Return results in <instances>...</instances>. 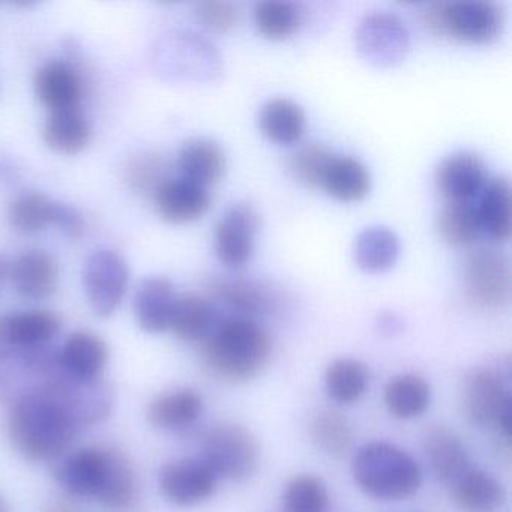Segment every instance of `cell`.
Returning a JSON list of instances; mask_svg holds the SVG:
<instances>
[{
	"label": "cell",
	"mask_w": 512,
	"mask_h": 512,
	"mask_svg": "<svg viewBox=\"0 0 512 512\" xmlns=\"http://www.w3.org/2000/svg\"><path fill=\"white\" fill-rule=\"evenodd\" d=\"M464 412L478 427H496L503 439H511V392L500 371L476 368L464 379Z\"/></svg>",
	"instance_id": "obj_5"
},
{
	"label": "cell",
	"mask_w": 512,
	"mask_h": 512,
	"mask_svg": "<svg viewBox=\"0 0 512 512\" xmlns=\"http://www.w3.org/2000/svg\"><path fill=\"white\" fill-rule=\"evenodd\" d=\"M211 298L227 305L236 316L254 319L257 314H265L274 308V292L269 287L253 280L233 277H211L206 284Z\"/></svg>",
	"instance_id": "obj_19"
},
{
	"label": "cell",
	"mask_w": 512,
	"mask_h": 512,
	"mask_svg": "<svg viewBox=\"0 0 512 512\" xmlns=\"http://www.w3.org/2000/svg\"><path fill=\"white\" fill-rule=\"evenodd\" d=\"M436 230L452 247H472L482 235L476 202H446L437 214Z\"/></svg>",
	"instance_id": "obj_34"
},
{
	"label": "cell",
	"mask_w": 512,
	"mask_h": 512,
	"mask_svg": "<svg viewBox=\"0 0 512 512\" xmlns=\"http://www.w3.org/2000/svg\"><path fill=\"white\" fill-rule=\"evenodd\" d=\"M176 166L181 170L182 178L209 188L226 175L227 154L215 140L193 137L179 149Z\"/></svg>",
	"instance_id": "obj_21"
},
{
	"label": "cell",
	"mask_w": 512,
	"mask_h": 512,
	"mask_svg": "<svg viewBox=\"0 0 512 512\" xmlns=\"http://www.w3.org/2000/svg\"><path fill=\"white\" fill-rule=\"evenodd\" d=\"M356 50L367 64L392 68L406 59L410 34L400 17L379 11L365 16L355 32Z\"/></svg>",
	"instance_id": "obj_9"
},
{
	"label": "cell",
	"mask_w": 512,
	"mask_h": 512,
	"mask_svg": "<svg viewBox=\"0 0 512 512\" xmlns=\"http://www.w3.org/2000/svg\"><path fill=\"white\" fill-rule=\"evenodd\" d=\"M11 260L0 256V284L10 277Z\"/></svg>",
	"instance_id": "obj_44"
},
{
	"label": "cell",
	"mask_w": 512,
	"mask_h": 512,
	"mask_svg": "<svg viewBox=\"0 0 512 512\" xmlns=\"http://www.w3.org/2000/svg\"><path fill=\"white\" fill-rule=\"evenodd\" d=\"M53 226L59 227V230H62L71 239L82 238L86 230L85 218H83L82 212L74 206L67 205V203H58Z\"/></svg>",
	"instance_id": "obj_42"
},
{
	"label": "cell",
	"mask_w": 512,
	"mask_h": 512,
	"mask_svg": "<svg viewBox=\"0 0 512 512\" xmlns=\"http://www.w3.org/2000/svg\"><path fill=\"white\" fill-rule=\"evenodd\" d=\"M61 317L49 310H29L0 320V340L16 349L49 344L61 331Z\"/></svg>",
	"instance_id": "obj_22"
},
{
	"label": "cell",
	"mask_w": 512,
	"mask_h": 512,
	"mask_svg": "<svg viewBox=\"0 0 512 512\" xmlns=\"http://www.w3.org/2000/svg\"><path fill=\"white\" fill-rule=\"evenodd\" d=\"M383 401L394 418H418L430 406V383L418 374H398L386 383Z\"/></svg>",
	"instance_id": "obj_32"
},
{
	"label": "cell",
	"mask_w": 512,
	"mask_h": 512,
	"mask_svg": "<svg viewBox=\"0 0 512 512\" xmlns=\"http://www.w3.org/2000/svg\"><path fill=\"white\" fill-rule=\"evenodd\" d=\"M482 233L494 242H506L511 236V185L503 176L491 178L476 199Z\"/></svg>",
	"instance_id": "obj_29"
},
{
	"label": "cell",
	"mask_w": 512,
	"mask_h": 512,
	"mask_svg": "<svg viewBox=\"0 0 512 512\" xmlns=\"http://www.w3.org/2000/svg\"><path fill=\"white\" fill-rule=\"evenodd\" d=\"M214 302L197 293L179 295L173 311L170 331L187 343H203L218 325Z\"/></svg>",
	"instance_id": "obj_26"
},
{
	"label": "cell",
	"mask_w": 512,
	"mask_h": 512,
	"mask_svg": "<svg viewBox=\"0 0 512 512\" xmlns=\"http://www.w3.org/2000/svg\"><path fill=\"white\" fill-rule=\"evenodd\" d=\"M152 200L158 214L167 223L187 224L199 220L208 212L212 197L209 188L182 176H173Z\"/></svg>",
	"instance_id": "obj_16"
},
{
	"label": "cell",
	"mask_w": 512,
	"mask_h": 512,
	"mask_svg": "<svg viewBox=\"0 0 512 512\" xmlns=\"http://www.w3.org/2000/svg\"><path fill=\"white\" fill-rule=\"evenodd\" d=\"M178 293L166 277H148L140 281L134 295V313L143 331L163 334L170 331Z\"/></svg>",
	"instance_id": "obj_18"
},
{
	"label": "cell",
	"mask_w": 512,
	"mask_h": 512,
	"mask_svg": "<svg viewBox=\"0 0 512 512\" xmlns=\"http://www.w3.org/2000/svg\"><path fill=\"white\" fill-rule=\"evenodd\" d=\"M257 124L266 139L278 145H293L304 136L307 116L304 109L290 98H272L263 104Z\"/></svg>",
	"instance_id": "obj_30"
},
{
	"label": "cell",
	"mask_w": 512,
	"mask_h": 512,
	"mask_svg": "<svg viewBox=\"0 0 512 512\" xmlns=\"http://www.w3.org/2000/svg\"><path fill=\"white\" fill-rule=\"evenodd\" d=\"M0 512H11L10 503L2 494H0Z\"/></svg>",
	"instance_id": "obj_45"
},
{
	"label": "cell",
	"mask_w": 512,
	"mask_h": 512,
	"mask_svg": "<svg viewBox=\"0 0 512 512\" xmlns=\"http://www.w3.org/2000/svg\"><path fill=\"white\" fill-rule=\"evenodd\" d=\"M202 395L191 388L173 389L152 400L148 407V419L161 430H182L199 421L203 413Z\"/></svg>",
	"instance_id": "obj_25"
},
{
	"label": "cell",
	"mask_w": 512,
	"mask_h": 512,
	"mask_svg": "<svg viewBox=\"0 0 512 512\" xmlns=\"http://www.w3.org/2000/svg\"><path fill=\"white\" fill-rule=\"evenodd\" d=\"M310 434L317 448L335 458L346 455L355 440L349 419L334 410L320 412L311 422Z\"/></svg>",
	"instance_id": "obj_38"
},
{
	"label": "cell",
	"mask_w": 512,
	"mask_h": 512,
	"mask_svg": "<svg viewBox=\"0 0 512 512\" xmlns=\"http://www.w3.org/2000/svg\"><path fill=\"white\" fill-rule=\"evenodd\" d=\"M218 476L202 458H179L160 470V488L167 500L181 508H193L214 496Z\"/></svg>",
	"instance_id": "obj_13"
},
{
	"label": "cell",
	"mask_w": 512,
	"mask_h": 512,
	"mask_svg": "<svg viewBox=\"0 0 512 512\" xmlns=\"http://www.w3.org/2000/svg\"><path fill=\"white\" fill-rule=\"evenodd\" d=\"M451 488L455 502L467 512H496L508 499L505 485L496 476L473 466Z\"/></svg>",
	"instance_id": "obj_24"
},
{
	"label": "cell",
	"mask_w": 512,
	"mask_h": 512,
	"mask_svg": "<svg viewBox=\"0 0 512 512\" xmlns=\"http://www.w3.org/2000/svg\"><path fill=\"white\" fill-rule=\"evenodd\" d=\"M329 493L325 482L314 475H299L287 484L283 494L286 512H323Z\"/></svg>",
	"instance_id": "obj_40"
},
{
	"label": "cell",
	"mask_w": 512,
	"mask_h": 512,
	"mask_svg": "<svg viewBox=\"0 0 512 512\" xmlns=\"http://www.w3.org/2000/svg\"><path fill=\"white\" fill-rule=\"evenodd\" d=\"M197 20L209 31H232L239 22V8L227 0H206L196 5Z\"/></svg>",
	"instance_id": "obj_41"
},
{
	"label": "cell",
	"mask_w": 512,
	"mask_h": 512,
	"mask_svg": "<svg viewBox=\"0 0 512 512\" xmlns=\"http://www.w3.org/2000/svg\"><path fill=\"white\" fill-rule=\"evenodd\" d=\"M400 239L394 230L371 226L362 230L353 245V259L359 269L368 274L388 271L400 256Z\"/></svg>",
	"instance_id": "obj_31"
},
{
	"label": "cell",
	"mask_w": 512,
	"mask_h": 512,
	"mask_svg": "<svg viewBox=\"0 0 512 512\" xmlns=\"http://www.w3.org/2000/svg\"><path fill=\"white\" fill-rule=\"evenodd\" d=\"M58 260L52 253L40 248H31L11 260L10 280L22 298L41 301L50 298L58 289Z\"/></svg>",
	"instance_id": "obj_15"
},
{
	"label": "cell",
	"mask_w": 512,
	"mask_h": 512,
	"mask_svg": "<svg viewBox=\"0 0 512 512\" xmlns=\"http://www.w3.org/2000/svg\"><path fill=\"white\" fill-rule=\"evenodd\" d=\"M334 152L319 143H311L293 151L286 158V172L290 179L305 188H320Z\"/></svg>",
	"instance_id": "obj_39"
},
{
	"label": "cell",
	"mask_w": 512,
	"mask_h": 512,
	"mask_svg": "<svg viewBox=\"0 0 512 512\" xmlns=\"http://www.w3.org/2000/svg\"><path fill=\"white\" fill-rule=\"evenodd\" d=\"M488 181L487 164L473 152L448 155L434 173L437 190L446 202H476Z\"/></svg>",
	"instance_id": "obj_14"
},
{
	"label": "cell",
	"mask_w": 512,
	"mask_h": 512,
	"mask_svg": "<svg viewBox=\"0 0 512 512\" xmlns=\"http://www.w3.org/2000/svg\"><path fill=\"white\" fill-rule=\"evenodd\" d=\"M130 283L127 260L110 248H98L86 257L83 286L97 316L110 317L124 301Z\"/></svg>",
	"instance_id": "obj_7"
},
{
	"label": "cell",
	"mask_w": 512,
	"mask_h": 512,
	"mask_svg": "<svg viewBox=\"0 0 512 512\" xmlns=\"http://www.w3.org/2000/svg\"><path fill=\"white\" fill-rule=\"evenodd\" d=\"M424 449L431 472L443 484H454L472 467L466 446L448 428H431L425 436Z\"/></svg>",
	"instance_id": "obj_23"
},
{
	"label": "cell",
	"mask_w": 512,
	"mask_h": 512,
	"mask_svg": "<svg viewBox=\"0 0 512 512\" xmlns=\"http://www.w3.org/2000/svg\"><path fill=\"white\" fill-rule=\"evenodd\" d=\"M271 355V335L256 319L248 317L220 320L203 341V361L215 376L230 383L256 377Z\"/></svg>",
	"instance_id": "obj_2"
},
{
	"label": "cell",
	"mask_w": 512,
	"mask_h": 512,
	"mask_svg": "<svg viewBox=\"0 0 512 512\" xmlns=\"http://www.w3.org/2000/svg\"><path fill=\"white\" fill-rule=\"evenodd\" d=\"M34 91L38 101L53 110L80 107L83 82L79 71L65 61L52 59L38 68L34 77Z\"/></svg>",
	"instance_id": "obj_17"
},
{
	"label": "cell",
	"mask_w": 512,
	"mask_h": 512,
	"mask_svg": "<svg viewBox=\"0 0 512 512\" xmlns=\"http://www.w3.org/2000/svg\"><path fill=\"white\" fill-rule=\"evenodd\" d=\"M116 454L115 449L100 446L77 449L56 467V479L71 496L98 502L109 484Z\"/></svg>",
	"instance_id": "obj_11"
},
{
	"label": "cell",
	"mask_w": 512,
	"mask_h": 512,
	"mask_svg": "<svg viewBox=\"0 0 512 512\" xmlns=\"http://www.w3.org/2000/svg\"><path fill=\"white\" fill-rule=\"evenodd\" d=\"M173 178V163L160 151H143L131 157L125 167V181L136 194L154 199L161 187Z\"/></svg>",
	"instance_id": "obj_35"
},
{
	"label": "cell",
	"mask_w": 512,
	"mask_h": 512,
	"mask_svg": "<svg viewBox=\"0 0 512 512\" xmlns=\"http://www.w3.org/2000/svg\"><path fill=\"white\" fill-rule=\"evenodd\" d=\"M62 368L79 382L98 380L109 361V347L100 335L73 332L58 352Z\"/></svg>",
	"instance_id": "obj_20"
},
{
	"label": "cell",
	"mask_w": 512,
	"mask_h": 512,
	"mask_svg": "<svg viewBox=\"0 0 512 512\" xmlns=\"http://www.w3.org/2000/svg\"><path fill=\"white\" fill-rule=\"evenodd\" d=\"M320 188L338 202H361L370 194V172L356 158L334 154L323 175Z\"/></svg>",
	"instance_id": "obj_28"
},
{
	"label": "cell",
	"mask_w": 512,
	"mask_h": 512,
	"mask_svg": "<svg viewBox=\"0 0 512 512\" xmlns=\"http://www.w3.org/2000/svg\"><path fill=\"white\" fill-rule=\"evenodd\" d=\"M370 380L367 365L350 356L334 359L326 368V392L331 400L340 404H353L361 400L370 388Z\"/></svg>",
	"instance_id": "obj_33"
},
{
	"label": "cell",
	"mask_w": 512,
	"mask_h": 512,
	"mask_svg": "<svg viewBox=\"0 0 512 512\" xmlns=\"http://www.w3.org/2000/svg\"><path fill=\"white\" fill-rule=\"evenodd\" d=\"M379 328L383 334L394 335L401 329V320L395 314L385 313L379 317Z\"/></svg>",
	"instance_id": "obj_43"
},
{
	"label": "cell",
	"mask_w": 512,
	"mask_h": 512,
	"mask_svg": "<svg viewBox=\"0 0 512 512\" xmlns=\"http://www.w3.org/2000/svg\"><path fill=\"white\" fill-rule=\"evenodd\" d=\"M43 137L49 148L61 154H79L91 143V122L80 107L53 110L44 122Z\"/></svg>",
	"instance_id": "obj_27"
},
{
	"label": "cell",
	"mask_w": 512,
	"mask_h": 512,
	"mask_svg": "<svg viewBox=\"0 0 512 512\" xmlns=\"http://www.w3.org/2000/svg\"><path fill=\"white\" fill-rule=\"evenodd\" d=\"M58 203L40 191L20 194L8 208V220L20 233H37L53 226Z\"/></svg>",
	"instance_id": "obj_36"
},
{
	"label": "cell",
	"mask_w": 512,
	"mask_h": 512,
	"mask_svg": "<svg viewBox=\"0 0 512 512\" xmlns=\"http://www.w3.org/2000/svg\"><path fill=\"white\" fill-rule=\"evenodd\" d=\"M262 227L259 211L250 203H233L221 215L215 229V253L230 269H241L250 262L256 235Z\"/></svg>",
	"instance_id": "obj_12"
},
{
	"label": "cell",
	"mask_w": 512,
	"mask_h": 512,
	"mask_svg": "<svg viewBox=\"0 0 512 512\" xmlns=\"http://www.w3.org/2000/svg\"><path fill=\"white\" fill-rule=\"evenodd\" d=\"M202 451V460L218 478L241 481L253 475L259 464V443L241 425H215L203 437Z\"/></svg>",
	"instance_id": "obj_6"
},
{
	"label": "cell",
	"mask_w": 512,
	"mask_h": 512,
	"mask_svg": "<svg viewBox=\"0 0 512 512\" xmlns=\"http://www.w3.org/2000/svg\"><path fill=\"white\" fill-rule=\"evenodd\" d=\"M73 509L68 508V506L65 505H56L53 506L52 511L50 512H71Z\"/></svg>",
	"instance_id": "obj_46"
},
{
	"label": "cell",
	"mask_w": 512,
	"mask_h": 512,
	"mask_svg": "<svg viewBox=\"0 0 512 512\" xmlns=\"http://www.w3.org/2000/svg\"><path fill=\"white\" fill-rule=\"evenodd\" d=\"M158 59L166 74L191 82H211L223 70L215 47L191 32H175L164 38Z\"/></svg>",
	"instance_id": "obj_10"
},
{
	"label": "cell",
	"mask_w": 512,
	"mask_h": 512,
	"mask_svg": "<svg viewBox=\"0 0 512 512\" xmlns=\"http://www.w3.org/2000/svg\"><path fill=\"white\" fill-rule=\"evenodd\" d=\"M463 278L467 296L479 307L502 308L511 301V265L496 248L472 251L464 260Z\"/></svg>",
	"instance_id": "obj_8"
},
{
	"label": "cell",
	"mask_w": 512,
	"mask_h": 512,
	"mask_svg": "<svg viewBox=\"0 0 512 512\" xmlns=\"http://www.w3.org/2000/svg\"><path fill=\"white\" fill-rule=\"evenodd\" d=\"M353 479L368 496L386 502L406 500L422 484L419 464L409 452L394 443H365L352 461Z\"/></svg>",
	"instance_id": "obj_3"
},
{
	"label": "cell",
	"mask_w": 512,
	"mask_h": 512,
	"mask_svg": "<svg viewBox=\"0 0 512 512\" xmlns=\"http://www.w3.org/2000/svg\"><path fill=\"white\" fill-rule=\"evenodd\" d=\"M80 425L56 401L40 395L17 398L8 416L14 448L31 461H52L73 445Z\"/></svg>",
	"instance_id": "obj_1"
},
{
	"label": "cell",
	"mask_w": 512,
	"mask_h": 512,
	"mask_svg": "<svg viewBox=\"0 0 512 512\" xmlns=\"http://www.w3.org/2000/svg\"><path fill=\"white\" fill-rule=\"evenodd\" d=\"M503 23L502 7L491 0L436 2L425 13V25L431 34L476 46L497 40Z\"/></svg>",
	"instance_id": "obj_4"
},
{
	"label": "cell",
	"mask_w": 512,
	"mask_h": 512,
	"mask_svg": "<svg viewBox=\"0 0 512 512\" xmlns=\"http://www.w3.org/2000/svg\"><path fill=\"white\" fill-rule=\"evenodd\" d=\"M302 19L301 8L284 0H265L254 8V25L271 41H284L295 35Z\"/></svg>",
	"instance_id": "obj_37"
}]
</instances>
